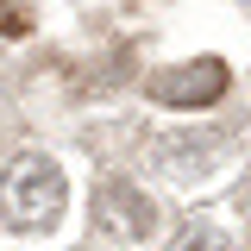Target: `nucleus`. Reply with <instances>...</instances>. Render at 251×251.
Wrapping results in <instances>:
<instances>
[{"label": "nucleus", "mask_w": 251, "mask_h": 251, "mask_svg": "<svg viewBox=\"0 0 251 251\" xmlns=\"http://www.w3.org/2000/svg\"><path fill=\"white\" fill-rule=\"evenodd\" d=\"M226 63L220 57H195L182 63V69H157L151 82H145V94L151 100H163V107H214L220 94H226Z\"/></svg>", "instance_id": "nucleus-3"}, {"label": "nucleus", "mask_w": 251, "mask_h": 251, "mask_svg": "<svg viewBox=\"0 0 251 251\" xmlns=\"http://www.w3.org/2000/svg\"><path fill=\"white\" fill-rule=\"evenodd\" d=\"M63 214V170L50 157H13L0 170V220L13 232H44Z\"/></svg>", "instance_id": "nucleus-1"}, {"label": "nucleus", "mask_w": 251, "mask_h": 251, "mask_svg": "<svg viewBox=\"0 0 251 251\" xmlns=\"http://www.w3.org/2000/svg\"><path fill=\"white\" fill-rule=\"evenodd\" d=\"M94 226H100V239L132 245V239H151L157 207H151V195H145V188H132L126 176H107V182L94 188Z\"/></svg>", "instance_id": "nucleus-2"}, {"label": "nucleus", "mask_w": 251, "mask_h": 251, "mask_svg": "<svg viewBox=\"0 0 251 251\" xmlns=\"http://www.w3.org/2000/svg\"><path fill=\"white\" fill-rule=\"evenodd\" d=\"M176 251H226V239H220V226H182V239H176Z\"/></svg>", "instance_id": "nucleus-4"}, {"label": "nucleus", "mask_w": 251, "mask_h": 251, "mask_svg": "<svg viewBox=\"0 0 251 251\" xmlns=\"http://www.w3.org/2000/svg\"><path fill=\"white\" fill-rule=\"evenodd\" d=\"M0 31H6V38H25L31 31V6L25 0H0Z\"/></svg>", "instance_id": "nucleus-5"}]
</instances>
